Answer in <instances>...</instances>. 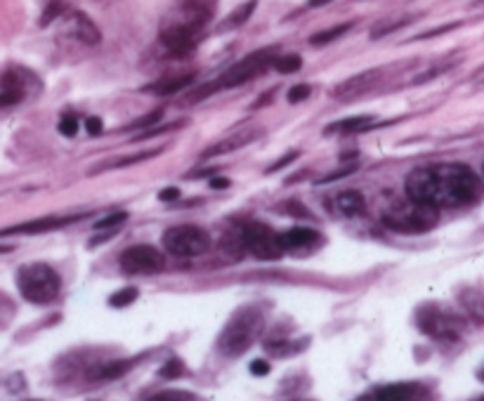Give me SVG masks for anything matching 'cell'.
<instances>
[{
  "instance_id": "3",
  "label": "cell",
  "mask_w": 484,
  "mask_h": 401,
  "mask_svg": "<svg viewBox=\"0 0 484 401\" xmlns=\"http://www.w3.org/2000/svg\"><path fill=\"white\" fill-rule=\"evenodd\" d=\"M262 328H265V311L255 304L241 307L234 311L230 321L225 323L223 333L218 338V350L225 357H241L244 352L251 350V345L260 338Z\"/></svg>"
},
{
  "instance_id": "26",
  "label": "cell",
  "mask_w": 484,
  "mask_h": 401,
  "mask_svg": "<svg viewBox=\"0 0 484 401\" xmlns=\"http://www.w3.org/2000/svg\"><path fill=\"white\" fill-rule=\"evenodd\" d=\"M414 22V17H404V19H390V22H383L378 26H373L371 29V38H383L385 33L390 31H395V29H402V26H407V24H411Z\"/></svg>"
},
{
  "instance_id": "19",
  "label": "cell",
  "mask_w": 484,
  "mask_h": 401,
  "mask_svg": "<svg viewBox=\"0 0 484 401\" xmlns=\"http://www.w3.org/2000/svg\"><path fill=\"white\" fill-rule=\"evenodd\" d=\"M376 128V118L373 116H354V118H345L338 121V123L328 125L326 135H352V132H364Z\"/></svg>"
},
{
  "instance_id": "32",
  "label": "cell",
  "mask_w": 484,
  "mask_h": 401,
  "mask_svg": "<svg viewBox=\"0 0 484 401\" xmlns=\"http://www.w3.org/2000/svg\"><path fill=\"white\" fill-rule=\"evenodd\" d=\"M185 121H178V123H170V125H159V128H147L142 135H137V142L139 140H151V137H159V135L163 132H170V130H178V128H182Z\"/></svg>"
},
{
  "instance_id": "41",
  "label": "cell",
  "mask_w": 484,
  "mask_h": 401,
  "mask_svg": "<svg viewBox=\"0 0 484 401\" xmlns=\"http://www.w3.org/2000/svg\"><path fill=\"white\" fill-rule=\"evenodd\" d=\"M211 187L213 189H227V187H230V180H227V178H213Z\"/></svg>"
},
{
  "instance_id": "30",
  "label": "cell",
  "mask_w": 484,
  "mask_h": 401,
  "mask_svg": "<svg viewBox=\"0 0 484 401\" xmlns=\"http://www.w3.org/2000/svg\"><path fill=\"white\" fill-rule=\"evenodd\" d=\"M310 94H312V87L307 85V83H300V85L288 87L286 101H288V104H300V101H305L307 97H310Z\"/></svg>"
},
{
  "instance_id": "35",
  "label": "cell",
  "mask_w": 484,
  "mask_h": 401,
  "mask_svg": "<svg viewBox=\"0 0 484 401\" xmlns=\"http://www.w3.org/2000/svg\"><path fill=\"white\" fill-rule=\"evenodd\" d=\"M359 166L357 163H349L347 168H342V170H335V173H331V175H326L324 180H319L317 185H331V182H335V180H342V178H347V175H352L354 170H357Z\"/></svg>"
},
{
  "instance_id": "1",
  "label": "cell",
  "mask_w": 484,
  "mask_h": 401,
  "mask_svg": "<svg viewBox=\"0 0 484 401\" xmlns=\"http://www.w3.org/2000/svg\"><path fill=\"white\" fill-rule=\"evenodd\" d=\"M407 196L440 208H461L480 201L484 185L466 163H430L414 168L404 182Z\"/></svg>"
},
{
  "instance_id": "22",
  "label": "cell",
  "mask_w": 484,
  "mask_h": 401,
  "mask_svg": "<svg viewBox=\"0 0 484 401\" xmlns=\"http://www.w3.org/2000/svg\"><path fill=\"white\" fill-rule=\"evenodd\" d=\"M132 364L135 362H128V359H120V362H111L106 366H99V369L90 371V378L92 380H111V378H120L125 371L132 369Z\"/></svg>"
},
{
  "instance_id": "34",
  "label": "cell",
  "mask_w": 484,
  "mask_h": 401,
  "mask_svg": "<svg viewBox=\"0 0 484 401\" xmlns=\"http://www.w3.org/2000/svg\"><path fill=\"white\" fill-rule=\"evenodd\" d=\"M151 399H156V401H187V399H197V394H192V392H161V394H151Z\"/></svg>"
},
{
  "instance_id": "7",
  "label": "cell",
  "mask_w": 484,
  "mask_h": 401,
  "mask_svg": "<svg viewBox=\"0 0 484 401\" xmlns=\"http://www.w3.org/2000/svg\"><path fill=\"white\" fill-rule=\"evenodd\" d=\"M239 243H241V248L248 250L253 257L265 260V262L281 260L284 253H286L284 241H281V234H277L272 227H267V224H262V222L241 224Z\"/></svg>"
},
{
  "instance_id": "9",
  "label": "cell",
  "mask_w": 484,
  "mask_h": 401,
  "mask_svg": "<svg viewBox=\"0 0 484 401\" xmlns=\"http://www.w3.org/2000/svg\"><path fill=\"white\" fill-rule=\"evenodd\" d=\"M163 248L175 257H197L211 248V236L197 224H178L163 232Z\"/></svg>"
},
{
  "instance_id": "11",
  "label": "cell",
  "mask_w": 484,
  "mask_h": 401,
  "mask_svg": "<svg viewBox=\"0 0 484 401\" xmlns=\"http://www.w3.org/2000/svg\"><path fill=\"white\" fill-rule=\"evenodd\" d=\"M380 80V69H366L359 71L354 76L345 78L342 83L333 90V97L340 101H349V99H357L364 92H368L371 87Z\"/></svg>"
},
{
  "instance_id": "12",
  "label": "cell",
  "mask_w": 484,
  "mask_h": 401,
  "mask_svg": "<svg viewBox=\"0 0 484 401\" xmlns=\"http://www.w3.org/2000/svg\"><path fill=\"white\" fill-rule=\"evenodd\" d=\"M428 397L426 387L418 383H397V385H383L373 387L368 394H361L359 399H376V401H409V399H423Z\"/></svg>"
},
{
  "instance_id": "24",
  "label": "cell",
  "mask_w": 484,
  "mask_h": 401,
  "mask_svg": "<svg viewBox=\"0 0 484 401\" xmlns=\"http://www.w3.org/2000/svg\"><path fill=\"white\" fill-rule=\"evenodd\" d=\"M137 295H139V290L135 288V285H128V288H120L118 293H113L109 297V304H111V307H116V309H123V307H128V304L135 302Z\"/></svg>"
},
{
  "instance_id": "15",
  "label": "cell",
  "mask_w": 484,
  "mask_h": 401,
  "mask_svg": "<svg viewBox=\"0 0 484 401\" xmlns=\"http://www.w3.org/2000/svg\"><path fill=\"white\" fill-rule=\"evenodd\" d=\"M24 71L8 69L0 76V106H15L24 99Z\"/></svg>"
},
{
  "instance_id": "2",
  "label": "cell",
  "mask_w": 484,
  "mask_h": 401,
  "mask_svg": "<svg viewBox=\"0 0 484 401\" xmlns=\"http://www.w3.org/2000/svg\"><path fill=\"white\" fill-rule=\"evenodd\" d=\"M218 0H180L178 10L161 26V43L168 54L182 59L197 50L204 38L206 24L213 19Z\"/></svg>"
},
{
  "instance_id": "38",
  "label": "cell",
  "mask_w": 484,
  "mask_h": 401,
  "mask_svg": "<svg viewBox=\"0 0 484 401\" xmlns=\"http://www.w3.org/2000/svg\"><path fill=\"white\" fill-rule=\"evenodd\" d=\"M248 369H251V373L253 376H267V373H270V364L267 362H262V359H255V362H251V366H248Z\"/></svg>"
},
{
  "instance_id": "40",
  "label": "cell",
  "mask_w": 484,
  "mask_h": 401,
  "mask_svg": "<svg viewBox=\"0 0 484 401\" xmlns=\"http://www.w3.org/2000/svg\"><path fill=\"white\" fill-rule=\"evenodd\" d=\"M298 156H300L298 152H291V154H286L284 159H279L277 163H274V166H270V168H267V173H277L279 168H286L288 163H291V161H295V159H298Z\"/></svg>"
},
{
  "instance_id": "37",
  "label": "cell",
  "mask_w": 484,
  "mask_h": 401,
  "mask_svg": "<svg viewBox=\"0 0 484 401\" xmlns=\"http://www.w3.org/2000/svg\"><path fill=\"white\" fill-rule=\"evenodd\" d=\"M85 130L90 132V135H102L104 132V123H102V118H97V116H92V118H87L85 121Z\"/></svg>"
},
{
  "instance_id": "5",
  "label": "cell",
  "mask_w": 484,
  "mask_h": 401,
  "mask_svg": "<svg viewBox=\"0 0 484 401\" xmlns=\"http://www.w3.org/2000/svg\"><path fill=\"white\" fill-rule=\"evenodd\" d=\"M17 288L26 302L31 304H50L59 297L62 278L50 264L29 262L17 269Z\"/></svg>"
},
{
  "instance_id": "20",
  "label": "cell",
  "mask_w": 484,
  "mask_h": 401,
  "mask_svg": "<svg viewBox=\"0 0 484 401\" xmlns=\"http://www.w3.org/2000/svg\"><path fill=\"white\" fill-rule=\"evenodd\" d=\"M194 78H197V73H182V76L159 80V83L149 85L147 90L154 92V94H175L178 90H182V87H190L194 83Z\"/></svg>"
},
{
  "instance_id": "4",
  "label": "cell",
  "mask_w": 484,
  "mask_h": 401,
  "mask_svg": "<svg viewBox=\"0 0 484 401\" xmlns=\"http://www.w3.org/2000/svg\"><path fill=\"white\" fill-rule=\"evenodd\" d=\"M274 59H277L274 50H255L251 54H246L241 62L230 66V69H227L218 80H213V83H208L204 87H194V90L187 94V101H190V104H197V101L211 97L213 92L223 90V87L227 90V87L244 85V83H248V80L258 78L260 73H265V69H270V66L274 64Z\"/></svg>"
},
{
  "instance_id": "29",
  "label": "cell",
  "mask_w": 484,
  "mask_h": 401,
  "mask_svg": "<svg viewBox=\"0 0 484 401\" xmlns=\"http://www.w3.org/2000/svg\"><path fill=\"white\" fill-rule=\"evenodd\" d=\"M163 152V149H154V152H139L135 156H128V159H120L116 163H111V168H125V166H135L139 161H149V159H156V156Z\"/></svg>"
},
{
  "instance_id": "13",
  "label": "cell",
  "mask_w": 484,
  "mask_h": 401,
  "mask_svg": "<svg viewBox=\"0 0 484 401\" xmlns=\"http://www.w3.org/2000/svg\"><path fill=\"white\" fill-rule=\"evenodd\" d=\"M80 217H40V220H31L24 224H15V227H5L0 229V239L3 236H15V234H45V232H55L62 229L66 224L76 222Z\"/></svg>"
},
{
  "instance_id": "8",
  "label": "cell",
  "mask_w": 484,
  "mask_h": 401,
  "mask_svg": "<svg viewBox=\"0 0 484 401\" xmlns=\"http://www.w3.org/2000/svg\"><path fill=\"white\" fill-rule=\"evenodd\" d=\"M416 323L426 335L435 340H459L463 328H466L463 316L442 309L440 304H423L416 314Z\"/></svg>"
},
{
  "instance_id": "6",
  "label": "cell",
  "mask_w": 484,
  "mask_h": 401,
  "mask_svg": "<svg viewBox=\"0 0 484 401\" xmlns=\"http://www.w3.org/2000/svg\"><path fill=\"white\" fill-rule=\"evenodd\" d=\"M383 227L399 234H426L437 224V208L409 199L385 210L380 217Z\"/></svg>"
},
{
  "instance_id": "28",
  "label": "cell",
  "mask_w": 484,
  "mask_h": 401,
  "mask_svg": "<svg viewBox=\"0 0 484 401\" xmlns=\"http://www.w3.org/2000/svg\"><path fill=\"white\" fill-rule=\"evenodd\" d=\"M64 10H66L64 0H48V8L43 10V17H40V26H48L52 19H57Z\"/></svg>"
},
{
  "instance_id": "14",
  "label": "cell",
  "mask_w": 484,
  "mask_h": 401,
  "mask_svg": "<svg viewBox=\"0 0 484 401\" xmlns=\"http://www.w3.org/2000/svg\"><path fill=\"white\" fill-rule=\"evenodd\" d=\"M64 31L69 33L78 40V43L83 45H97L102 36H99V29L95 26L90 17L85 15V12H71L69 17H66V26Z\"/></svg>"
},
{
  "instance_id": "43",
  "label": "cell",
  "mask_w": 484,
  "mask_h": 401,
  "mask_svg": "<svg viewBox=\"0 0 484 401\" xmlns=\"http://www.w3.org/2000/svg\"><path fill=\"white\" fill-rule=\"evenodd\" d=\"M12 246H0V255H5V253H10Z\"/></svg>"
},
{
  "instance_id": "18",
  "label": "cell",
  "mask_w": 484,
  "mask_h": 401,
  "mask_svg": "<svg viewBox=\"0 0 484 401\" xmlns=\"http://www.w3.org/2000/svg\"><path fill=\"white\" fill-rule=\"evenodd\" d=\"M335 210L342 217H361L366 213V201L359 192L347 189V192H340L335 196Z\"/></svg>"
},
{
  "instance_id": "17",
  "label": "cell",
  "mask_w": 484,
  "mask_h": 401,
  "mask_svg": "<svg viewBox=\"0 0 484 401\" xmlns=\"http://www.w3.org/2000/svg\"><path fill=\"white\" fill-rule=\"evenodd\" d=\"M255 137H260V130H241L237 135H232L230 140L225 142H218L215 147L206 149L204 154H201V159H213V156H223V154H230V152H237V149L251 144Z\"/></svg>"
},
{
  "instance_id": "16",
  "label": "cell",
  "mask_w": 484,
  "mask_h": 401,
  "mask_svg": "<svg viewBox=\"0 0 484 401\" xmlns=\"http://www.w3.org/2000/svg\"><path fill=\"white\" fill-rule=\"evenodd\" d=\"M286 250H295V253H307V250L317 248L321 243V234L314 232L310 227H293L281 234Z\"/></svg>"
},
{
  "instance_id": "27",
  "label": "cell",
  "mask_w": 484,
  "mask_h": 401,
  "mask_svg": "<svg viewBox=\"0 0 484 401\" xmlns=\"http://www.w3.org/2000/svg\"><path fill=\"white\" fill-rule=\"evenodd\" d=\"M187 373V366L182 364V359H170V362H166L161 366L159 376L161 378H168V380H175V378H182Z\"/></svg>"
},
{
  "instance_id": "36",
  "label": "cell",
  "mask_w": 484,
  "mask_h": 401,
  "mask_svg": "<svg viewBox=\"0 0 484 401\" xmlns=\"http://www.w3.org/2000/svg\"><path fill=\"white\" fill-rule=\"evenodd\" d=\"M125 213L120 210V213H113L109 217H104V220H97L95 222V229H109V227H118V224H123L125 222Z\"/></svg>"
},
{
  "instance_id": "25",
  "label": "cell",
  "mask_w": 484,
  "mask_h": 401,
  "mask_svg": "<svg viewBox=\"0 0 484 401\" xmlns=\"http://www.w3.org/2000/svg\"><path fill=\"white\" fill-rule=\"evenodd\" d=\"M272 66L279 73H295L302 66V59H300V54H281V57L274 59Z\"/></svg>"
},
{
  "instance_id": "44",
  "label": "cell",
  "mask_w": 484,
  "mask_h": 401,
  "mask_svg": "<svg viewBox=\"0 0 484 401\" xmlns=\"http://www.w3.org/2000/svg\"><path fill=\"white\" fill-rule=\"evenodd\" d=\"M482 175H484V166H482Z\"/></svg>"
},
{
  "instance_id": "10",
  "label": "cell",
  "mask_w": 484,
  "mask_h": 401,
  "mask_svg": "<svg viewBox=\"0 0 484 401\" xmlns=\"http://www.w3.org/2000/svg\"><path fill=\"white\" fill-rule=\"evenodd\" d=\"M166 269V257L154 246H130L120 253V271L130 276H154Z\"/></svg>"
},
{
  "instance_id": "39",
  "label": "cell",
  "mask_w": 484,
  "mask_h": 401,
  "mask_svg": "<svg viewBox=\"0 0 484 401\" xmlns=\"http://www.w3.org/2000/svg\"><path fill=\"white\" fill-rule=\"evenodd\" d=\"M178 199H180V189L178 187H166V189H161V192H159V201H163V203L178 201Z\"/></svg>"
},
{
  "instance_id": "45",
  "label": "cell",
  "mask_w": 484,
  "mask_h": 401,
  "mask_svg": "<svg viewBox=\"0 0 484 401\" xmlns=\"http://www.w3.org/2000/svg\"><path fill=\"white\" fill-rule=\"evenodd\" d=\"M482 378H484V376H482Z\"/></svg>"
},
{
  "instance_id": "31",
  "label": "cell",
  "mask_w": 484,
  "mask_h": 401,
  "mask_svg": "<svg viewBox=\"0 0 484 401\" xmlns=\"http://www.w3.org/2000/svg\"><path fill=\"white\" fill-rule=\"evenodd\" d=\"M57 130L62 132L64 137H76V132H78V118L73 116V113H64V116L59 118Z\"/></svg>"
},
{
  "instance_id": "42",
  "label": "cell",
  "mask_w": 484,
  "mask_h": 401,
  "mask_svg": "<svg viewBox=\"0 0 484 401\" xmlns=\"http://www.w3.org/2000/svg\"><path fill=\"white\" fill-rule=\"evenodd\" d=\"M331 0H310V8H321V5H328Z\"/></svg>"
},
{
  "instance_id": "23",
  "label": "cell",
  "mask_w": 484,
  "mask_h": 401,
  "mask_svg": "<svg viewBox=\"0 0 484 401\" xmlns=\"http://www.w3.org/2000/svg\"><path fill=\"white\" fill-rule=\"evenodd\" d=\"M349 29H352V22H345V24H340V26H333V29H328V31L314 33V36L310 38V43H312V45H328L331 40L340 38L342 33H347Z\"/></svg>"
},
{
  "instance_id": "33",
  "label": "cell",
  "mask_w": 484,
  "mask_h": 401,
  "mask_svg": "<svg viewBox=\"0 0 484 401\" xmlns=\"http://www.w3.org/2000/svg\"><path fill=\"white\" fill-rule=\"evenodd\" d=\"M163 118V109H154L151 113H147V116L137 118L135 123H132L130 128L132 130H139V128H149V125H159V121Z\"/></svg>"
},
{
  "instance_id": "21",
  "label": "cell",
  "mask_w": 484,
  "mask_h": 401,
  "mask_svg": "<svg viewBox=\"0 0 484 401\" xmlns=\"http://www.w3.org/2000/svg\"><path fill=\"white\" fill-rule=\"evenodd\" d=\"M258 8V0H246L244 5H239L237 10L232 12L230 17L225 19L223 24L218 26L220 31H232V29H239V26H244L248 19H251V15H253V10Z\"/></svg>"
}]
</instances>
